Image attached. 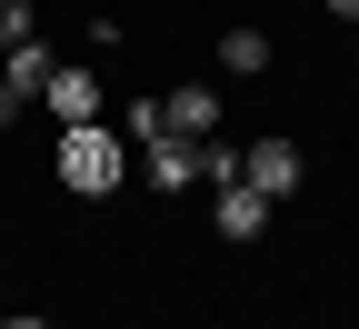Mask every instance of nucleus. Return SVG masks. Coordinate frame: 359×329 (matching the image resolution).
Instances as JSON below:
<instances>
[{"label":"nucleus","instance_id":"nucleus-1","mask_svg":"<svg viewBox=\"0 0 359 329\" xmlns=\"http://www.w3.org/2000/svg\"><path fill=\"white\" fill-rule=\"evenodd\" d=\"M130 180V150L100 130V120H80V130H60V190H80V200H110Z\"/></svg>","mask_w":359,"mask_h":329},{"label":"nucleus","instance_id":"nucleus-2","mask_svg":"<svg viewBox=\"0 0 359 329\" xmlns=\"http://www.w3.org/2000/svg\"><path fill=\"white\" fill-rule=\"evenodd\" d=\"M240 180H250L259 200H290L299 190V140H250V150H240Z\"/></svg>","mask_w":359,"mask_h":329},{"label":"nucleus","instance_id":"nucleus-3","mask_svg":"<svg viewBox=\"0 0 359 329\" xmlns=\"http://www.w3.org/2000/svg\"><path fill=\"white\" fill-rule=\"evenodd\" d=\"M140 170H150V190H170V200H180V190L200 180V140H180V130H170V140H150Z\"/></svg>","mask_w":359,"mask_h":329},{"label":"nucleus","instance_id":"nucleus-4","mask_svg":"<svg viewBox=\"0 0 359 329\" xmlns=\"http://www.w3.org/2000/svg\"><path fill=\"white\" fill-rule=\"evenodd\" d=\"M40 110H50L60 130H80V120H100V80H90V70H50V90H40Z\"/></svg>","mask_w":359,"mask_h":329},{"label":"nucleus","instance_id":"nucleus-5","mask_svg":"<svg viewBox=\"0 0 359 329\" xmlns=\"http://www.w3.org/2000/svg\"><path fill=\"white\" fill-rule=\"evenodd\" d=\"M50 70H60V60L40 51V40H20V51H0V90H11V100H30V110H40V90H50Z\"/></svg>","mask_w":359,"mask_h":329},{"label":"nucleus","instance_id":"nucleus-6","mask_svg":"<svg viewBox=\"0 0 359 329\" xmlns=\"http://www.w3.org/2000/svg\"><path fill=\"white\" fill-rule=\"evenodd\" d=\"M210 220H219V240H259V229H269V200L250 190V180H230V190H219V210H210Z\"/></svg>","mask_w":359,"mask_h":329},{"label":"nucleus","instance_id":"nucleus-7","mask_svg":"<svg viewBox=\"0 0 359 329\" xmlns=\"http://www.w3.org/2000/svg\"><path fill=\"white\" fill-rule=\"evenodd\" d=\"M170 130H180V140H210V130H219V90H210V80H180Z\"/></svg>","mask_w":359,"mask_h":329},{"label":"nucleus","instance_id":"nucleus-8","mask_svg":"<svg viewBox=\"0 0 359 329\" xmlns=\"http://www.w3.org/2000/svg\"><path fill=\"white\" fill-rule=\"evenodd\" d=\"M219 70H269V40L259 30H219Z\"/></svg>","mask_w":359,"mask_h":329},{"label":"nucleus","instance_id":"nucleus-9","mask_svg":"<svg viewBox=\"0 0 359 329\" xmlns=\"http://www.w3.org/2000/svg\"><path fill=\"white\" fill-rule=\"evenodd\" d=\"M20 40H40V11L30 0H0V51H20Z\"/></svg>","mask_w":359,"mask_h":329},{"label":"nucleus","instance_id":"nucleus-10","mask_svg":"<svg viewBox=\"0 0 359 329\" xmlns=\"http://www.w3.org/2000/svg\"><path fill=\"white\" fill-rule=\"evenodd\" d=\"M130 140H140V150L170 140V100H130Z\"/></svg>","mask_w":359,"mask_h":329},{"label":"nucleus","instance_id":"nucleus-11","mask_svg":"<svg viewBox=\"0 0 359 329\" xmlns=\"http://www.w3.org/2000/svg\"><path fill=\"white\" fill-rule=\"evenodd\" d=\"M200 180H210V190H230V180H240V150H219V140H200Z\"/></svg>","mask_w":359,"mask_h":329},{"label":"nucleus","instance_id":"nucleus-12","mask_svg":"<svg viewBox=\"0 0 359 329\" xmlns=\"http://www.w3.org/2000/svg\"><path fill=\"white\" fill-rule=\"evenodd\" d=\"M30 120V100H11V90H0V130H20Z\"/></svg>","mask_w":359,"mask_h":329},{"label":"nucleus","instance_id":"nucleus-13","mask_svg":"<svg viewBox=\"0 0 359 329\" xmlns=\"http://www.w3.org/2000/svg\"><path fill=\"white\" fill-rule=\"evenodd\" d=\"M330 11H339V20H359V0H330Z\"/></svg>","mask_w":359,"mask_h":329},{"label":"nucleus","instance_id":"nucleus-14","mask_svg":"<svg viewBox=\"0 0 359 329\" xmlns=\"http://www.w3.org/2000/svg\"><path fill=\"white\" fill-rule=\"evenodd\" d=\"M0 329H50V319H0Z\"/></svg>","mask_w":359,"mask_h":329}]
</instances>
